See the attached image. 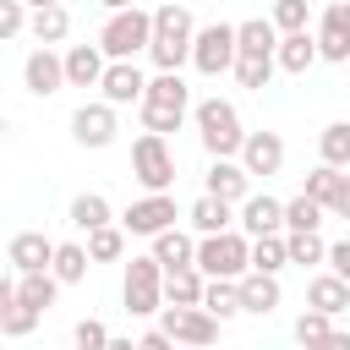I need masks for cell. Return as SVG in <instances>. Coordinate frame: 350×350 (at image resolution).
Instances as JSON below:
<instances>
[{
  "label": "cell",
  "instance_id": "20",
  "mask_svg": "<svg viewBox=\"0 0 350 350\" xmlns=\"http://www.w3.org/2000/svg\"><path fill=\"white\" fill-rule=\"evenodd\" d=\"M202 290H208V273H202L197 262L164 268V301H170V306H202Z\"/></svg>",
  "mask_w": 350,
  "mask_h": 350
},
{
  "label": "cell",
  "instance_id": "22",
  "mask_svg": "<svg viewBox=\"0 0 350 350\" xmlns=\"http://www.w3.org/2000/svg\"><path fill=\"white\" fill-rule=\"evenodd\" d=\"M38 317H44V312L27 306V301L16 295V284L5 279V284H0V334H5V339H22V334H33Z\"/></svg>",
  "mask_w": 350,
  "mask_h": 350
},
{
  "label": "cell",
  "instance_id": "18",
  "mask_svg": "<svg viewBox=\"0 0 350 350\" xmlns=\"http://www.w3.org/2000/svg\"><path fill=\"white\" fill-rule=\"evenodd\" d=\"M208 191L224 197V202H246L252 197V170L235 164V159H213L208 164Z\"/></svg>",
  "mask_w": 350,
  "mask_h": 350
},
{
  "label": "cell",
  "instance_id": "16",
  "mask_svg": "<svg viewBox=\"0 0 350 350\" xmlns=\"http://www.w3.org/2000/svg\"><path fill=\"white\" fill-rule=\"evenodd\" d=\"M317 49H323V60H350V0H334L323 11Z\"/></svg>",
  "mask_w": 350,
  "mask_h": 350
},
{
  "label": "cell",
  "instance_id": "30",
  "mask_svg": "<svg viewBox=\"0 0 350 350\" xmlns=\"http://www.w3.org/2000/svg\"><path fill=\"white\" fill-rule=\"evenodd\" d=\"M66 33H71V11L66 5H38L33 11V38L38 44H60Z\"/></svg>",
  "mask_w": 350,
  "mask_h": 350
},
{
  "label": "cell",
  "instance_id": "8",
  "mask_svg": "<svg viewBox=\"0 0 350 350\" xmlns=\"http://www.w3.org/2000/svg\"><path fill=\"white\" fill-rule=\"evenodd\" d=\"M131 175H137L148 191H170V180H175V153H170L164 131H142V137L131 142Z\"/></svg>",
  "mask_w": 350,
  "mask_h": 350
},
{
  "label": "cell",
  "instance_id": "11",
  "mask_svg": "<svg viewBox=\"0 0 350 350\" xmlns=\"http://www.w3.org/2000/svg\"><path fill=\"white\" fill-rule=\"evenodd\" d=\"M120 224H126L131 235H148V241H153L159 230H170V224H175V197H170V191H148L142 202H131V208H126V219H120Z\"/></svg>",
  "mask_w": 350,
  "mask_h": 350
},
{
  "label": "cell",
  "instance_id": "43",
  "mask_svg": "<svg viewBox=\"0 0 350 350\" xmlns=\"http://www.w3.org/2000/svg\"><path fill=\"white\" fill-rule=\"evenodd\" d=\"M27 22V0H0V38H16Z\"/></svg>",
  "mask_w": 350,
  "mask_h": 350
},
{
  "label": "cell",
  "instance_id": "9",
  "mask_svg": "<svg viewBox=\"0 0 350 350\" xmlns=\"http://www.w3.org/2000/svg\"><path fill=\"white\" fill-rule=\"evenodd\" d=\"M219 323L224 317H213L208 306H164V328L180 345H213L219 339Z\"/></svg>",
  "mask_w": 350,
  "mask_h": 350
},
{
  "label": "cell",
  "instance_id": "2",
  "mask_svg": "<svg viewBox=\"0 0 350 350\" xmlns=\"http://www.w3.org/2000/svg\"><path fill=\"white\" fill-rule=\"evenodd\" d=\"M186 109H191V88L180 82V71L148 77V93H142V131H180Z\"/></svg>",
  "mask_w": 350,
  "mask_h": 350
},
{
  "label": "cell",
  "instance_id": "41",
  "mask_svg": "<svg viewBox=\"0 0 350 350\" xmlns=\"http://www.w3.org/2000/svg\"><path fill=\"white\" fill-rule=\"evenodd\" d=\"M312 22V5L306 0H273V27L279 33H301Z\"/></svg>",
  "mask_w": 350,
  "mask_h": 350
},
{
  "label": "cell",
  "instance_id": "32",
  "mask_svg": "<svg viewBox=\"0 0 350 350\" xmlns=\"http://www.w3.org/2000/svg\"><path fill=\"white\" fill-rule=\"evenodd\" d=\"M273 66H279V55H241V60H235V82L252 88V93H262L268 77H273Z\"/></svg>",
  "mask_w": 350,
  "mask_h": 350
},
{
  "label": "cell",
  "instance_id": "23",
  "mask_svg": "<svg viewBox=\"0 0 350 350\" xmlns=\"http://www.w3.org/2000/svg\"><path fill=\"white\" fill-rule=\"evenodd\" d=\"M241 230H246V235H273V230H284V202H273L268 191H262V197H246V202H241Z\"/></svg>",
  "mask_w": 350,
  "mask_h": 350
},
{
  "label": "cell",
  "instance_id": "36",
  "mask_svg": "<svg viewBox=\"0 0 350 350\" xmlns=\"http://www.w3.org/2000/svg\"><path fill=\"white\" fill-rule=\"evenodd\" d=\"M284 241H290V262H301V268L328 262V246H323V235H317V230H290Z\"/></svg>",
  "mask_w": 350,
  "mask_h": 350
},
{
  "label": "cell",
  "instance_id": "47",
  "mask_svg": "<svg viewBox=\"0 0 350 350\" xmlns=\"http://www.w3.org/2000/svg\"><path fill=\"white\" fill-rule=\"evenodd\" d=\"M27 5H33V11H38V5H60V0H27Z\"/></svg>",
  "mask_w": 350,
  "mask_h": 350
},
{
  "label": "cell",
  "instance_id": "6",
  "mask_svg": "<svg viewBox=\"0 0 350 350\" xmlns=\"http://www.w3.org/2000/svg\"><path fill=\"white\" fill-rule=\"evenodd\" d=\"M120 301H126V312H131V317H153V312H164V262H159L153 252L126 262Z\"/></svg>",
  "mask_w": 350,
  "mask_h": 350
},
{
  "label": "cell",
  "instance_id": "27",
  "mask_svg": "<svg viewBox=\"0 0 350 350\" xmlns=\"http://www.w3.org/2000/svg\"><path fill=\"white\" fill-rule=\"evenodd\" d=\"M230 208H235V202H224V197L202 191V197L191 202V213H186V219H191V230H197V235H213V230H230Z\"/></svg>",
  "mask_w": 350,
  "mask_h": 350
},
{
  "label": "cell",
  "instance_id": "37",
  "mask_svg": "<svg viewBox=\"0 0 350 350\" xmlns=\"http://www.w3.org/2000/svg\"><path fill=\"white\" fill-rule=\"evenodd\" d=\"M295 339H301V345H328V339H334V312H323V306L301 312V317H295Z\"/></svg>",
  "mask_w": 350,
  "mask_h": 350
},
{
  "label": "cell",
  "instance_id": "29",
  "mask_svg": "<svg viewBox=\"0 0 350 350\" xmlns=\"http://www.w3.org/2000/svg\"><path fill=\"white\" fill-rule=\"evenodd\" d=\"M202 306H208L213 317H235V312H246V301H241V279H208Z\"/></svg>",
  "mask_w": 350,
  "mask_h": 350
},
{
  "label": "cell",
  "instance_id": "21",
  "mask_svg": "<svg viewBox=\"0 0 350 350\" xmlns=\"http://www.w3.org/2000/svg\"><path fill=\"white\" fill-rule=\"evenodd\" d=\"M241 301H246L252 317H268L284 295H279V279H273L268 268H246V273H241Z\"/></svg>",
  "mask_w": 350,
  "mask_h": 350
},
{
  "label": "cell",
  "instance_id": "42",
  "mask_svg": "<svg viewBox=\"0 0 350 350\" xmlns=\"http://www.w3.org/2000/svg\"><path fill=\"white\" fill-rule=\"evenodd\" d=\"M71 339H77V350H104V345H115V339H109V328H104V323H93V317H82Z\"/></svg>",
  "mask_w": 350,
  "mask_h": 350
},
{
  "label": "cell",
  "instance_id": "24",
  "mask_svg": "<svg viewBox=\"0 0 350 350\" xmlns=\"http://www.w3.org/2000/svg\"><path fill=\"white\" fill-rule=\"evenodd\" d=\"M306 306H323V312H345L350 306V279L345 273H317L312 284H306Z\"/></svg>",
  "mask_w": 350,
  "mask_h": 350
},
{
  "label": "cell",
  "instance_id": "25",
  "mask_svg": "<svg viewBox=\"0 0 350 350\" xmlns=\"http://www.w3.org/2000/svg\"><path fill=\"white\" fill-rule=\"evenodd\" d=\"M235 44H241V55H279V27H273V16L241 22V27H235Z\"/></svg>",
  "mask_w": 350,
  "mask_h": 350
},
{
  "label": "cell",
  "instance_id": "35",
  "mask_svg": "<svg viewBox=\"0 0 350 350\" xmlns=\"http://www.w3.org/2000/svg\"><path fill=\"white\" fill-rule=\"evenodd\" d=\"M71 224H77V230H98V224H109V202H104L98 191L71 197Z\"/></svg>",
  "mask_w": 350,
  "mask_h": 350
},
{
  "label": "cell",
  "instance_id": "34",
  "mask_svg": "<svg viewBox=\"0 0 350 350\" xmlns=\"http://www.w3.org/2000/svg\"><path fill=\"white\" fill-rule=\"evenodd\" d=\"M88 262H93V252L88 246H55V273H60V284H82L88 279Z\"/></svg>",
  "mask_w": 350,
  "mask_h": 350
},
{
  "label": "cell",
  "instance_id": "39",
  "mask_svg": "<svg viewBox=\"0 0 350 350\" xmlns=\"http://www.w3.org/2000/svg\"><path fill=\"white\" fill-rule=\"evenodd\" d=\"M323 213H328V208H323L317 197H306V191H301L295 202H284V230H317V224H323Z\"/></svg>",
  "mask_w": 350,
  "mask_h": 350
},
{
  "label": "cell",
  "instance_id": "3",
  "mask_svg": "<svg viewBox=\"0 0 350 350\" xmlns=\"http://www.w3.org/2000/svg\"><path fill=\"white\" fill-rule=\"evenodd\" d=\"M191 115H197V137H202V148H208L213 159H235V153H241L246 131H241V115H235L230 98H202Z\"/></svg>",
  "mask_w": 350,
  "mask_h": 350
},
{
  "label": "cell",
  "instance_id": "38",
  "mask_svg": "<svg viewBox=\"0 0 350 350\" xmlns=\"http://www.w3.org/2000/svg\"><path fill=\"white\" fill-rule=\"evenodd\" d=\"M317 153L328 159V164H350V120H334V126H323V137H317Z\"/></svg>",
  "mask_w": 350,
  "mask_h": 350
},
{
  "label": "cell",
  "instance_id": "4",
  "mask_svg": "<svg viewBox=\"0 0 350 350\" xmlns=\"http://www.w3.org/2000/svg\"><path fill=\"white\" fill-rule=\"evenodd\" d=\"M98 44H104V55H109V60H137V55L153 44V11H142V5L109 11V22H104Z\"/></svg>",
  "mask_w": 350,
  "mask_h": 350
},
{
  "label": "cell",
  "instance_id": "12",
  "mask_svg": "<svg viewBox=\"0 0 350 350\" xmlns=\"http://www.w3.org/2000/svg\"><path fill=\"white\" fill-rule=\"evenodd\" d=\"M115 109H120V104H109V98H104V104H82V109L71 115V137H77L82 148H109V142H115Z\"/></svg>",
  "mask_w": 350,
  "mask_h": 350
},
{
  "label": "cell",
  "instance_id": "19",
  "mask_svg": "<svg viewBox=\"0 0 350 350\" xmlns=\"http://www.w3.org/2000/svg\"><path fill=\"white\" fill-rule=\"evenodd\" d=\"M323 60V49H317V33H279V71H290V77H301V71H312Z\"/></svg>",
  "mask_w": 350,
  "mask_h": 350
},
{
  "label": "cell",
  "instance_id": "28",
  "mask_svg": "<svg viewBox=\"0 0 350 350\" xmlns=\"http://www.w3.org/2000/svg\"><path fill=\"white\" fill-rule=\"evenodd\" d=\"M55 290H60V273L55 268H33V273H16V295L27 301V306H55Z\"/></svg>",
  "mask_w": 350,
  "mask_h": 350
},
{
  "label": "cell",
  "instance_id": "46",
  "mask_svg": "<svg viewBox=\"0 0 350 350\" xmlns=\"http://www.w3.org/2000/svg\"><path fill=\"white\" fill-rule=\"evenodd\" d=\"M98 5H109V11H126V5H137V0H98Z\"/></svg>",
  "mask_w": 350,
  "mask_h": 350
},
{
  "label": "cell",
  "instance_id": "10",
  "mask_svg": "<svg viewBox=\"0 0 350 350\" xmlns=\"http://www.w3.org/2000/svg\"><path fill=\"white\" fill-rule=\"evenodd\" d=\"M22 82H27V93H38V98L60 93V88H66V55H55L49 44H38V49L22 60Z\"/></svg>",
  "mask_w": 350,
  "mask_h": 350
},
{
  "label": "cell",
  "instance_id": "1",
  "mask_svg": "<svg viewBox=\"0 0 350 350\" xmlns=\"http://www.w3.org/2000/svg\"><path fill=\"white\" fill-rule=\"evenodd\" d=\"M191 44H197V22H191V11L186 5H159L153 11V44H148V55H153V66L159 71H180L186 60H191Z\"/></svg>",
  "mask_w": 350,
  "mask_h": 350
},
{
  "label": "cell",
  "instance_id": "15",
  "mask_svg": "<svg viewBox=\"0 0 350 350\" xmlns=\"http://www.w3.org/2000/svg\"><path fill=\"white\" fill-rule=\"evenodd\" d=\"M5 262H11L16 273L55 268V241H49L44 230H22V235H11V246H5Z\"/></svg>",
  "mask_w": 350,
  "mask_h": 350
},
{
  "label": "cell",
  "instance_id": "44",
  "mask_svg": "<svg viewBox=\"0 0 350 350\" xmlns=\"http://www.w3.org/2000/svg\"><path fill=\"white\" fill-rule=\"evenodd\" d=\"M328 213L350 219V175H339V186H334V202H328Z\"/></svg>",
  "mask_w": 350,
  "mask_h": 350
},
{
  "label": "cell",
  "instance_id": "17",
  "mask_svg": "<svg viewBox=\"0 0 350 350\" xmlns=\"http://www.w3.org/2000/svg\"><path fill=\"white\" fill-rule=\"evenodd\" d=\"M104 66H109L104 44H71L66 49V82L71 88H98L104 82Z\"/></svg>",
  "mask_w": 350,
  "mask_h": 350
},
{
  "label": "cell",
  "instance_id": "13",
  "mask_svg": "<svg viewBox=\"0 0 350 350\" xmlns=\"http://www.w3.org/2000/svg\"><path fill=\"white\" fill-rule=\"evenodd\" d=\"M241 164L252 170V175H279L284 170V137L279 131H246V142H241Z\"/></svg>",
  "mask_w": 350,
  "mask_h": 350
},
{
  "label": "cell",
  "instance_id": "7",
  "mask_svg": "<svg viewBox=\"0 0 350 350\" xmlns=\"http://www.w3.org/2000/svg\"><path fill=\"white\" fill-rule=\"evenodd\" d=\"M235 60H241V44H235V27H230V22H208V27H197L191 66H197L202 77H224V71H235Z\"/></svg>",
  "mask_w": 350,
  "mask_h": 350
},
{
  "label": "cell",
  "instance_id": "31",
  "mask_svg": "<svg viewBox=\"0 0 350 350\" xmlns=\"http://www.w3.org/2000/svg\"><path fill=\"white\" fill-rule=\"evenodd\" d=\"M290 262V241L273 230V235H252V268H268V273H279Z\"/></svg>",
  "mask_w": 350,
  "mask_h": 350
},
{
  "label": "cell",
  "instance_id": "5",
  "mask_svg": "<svg viewBox=\"0 0 350 350\" xmlns=\"http://www.w3.org/2000/svg\"><path fill=\"white\" fill-rule=\"evenodd\" d=\"M197 268L208 279H241L252 268V235H235V230H213L197 241Z\"/></svg>",
  "mask_w": 350,
  "mask_h": 350
},
{
  "label": "cell",
  "instance_id": "33",
  "mask_svg": "<svg viewBox=\"0 0 350 350\" xmlns=\"http://www.w3.org/2000/svg\"><path fill=\"white\" fill-rule=\"evenodd\" d=\"M126 224L115 230V224H98V230H88V252H93V262H115L120 252H126Z\"/></svg>",
  "mask_w": 350,
  "mask_h": 350
},
{
  "label": "cell",
  "instance_id": "14",
  "mask_svg": "<svg viewBox=\"0 0 350 350\" xmlns=\"http://www.w3.org/2000/svg\"><path fill=\"white\" fill-rule=\"evenodd\" d=\"M98 93H104L109 104H142V93H148V77L137 71V60H109V66H104V82H98Z\"/></svg>",
  "mask_w": 350,
  "mask_h": 350
},
{
  "label": "cell",
  "instance_id": "45",
  "mask_svg": "<svg viewBox=\"0 0 350 350\" xmlns=\"http://www.w3.org/2000/svg\"><path fill=\"white\" fill-rule=\"evenodd\" d=\"M328 262H334V273H345V279H350V241L328 246Z\"/></svg>",
  "mask_w": 350,
  "mask_h": 350
},
{
  "label": "cell",
  "instance_id": "40",
  "mask_svg": "<svg viewBox=\"0 0 350 350\" xmlns=\"http://www.w3.org/2000/svg\"><path fill=\"white\" fill-rule=\"evenodd\" d=\"M334 186H339V164H328V159H323V164L306 175V186H301V191H306V197H317V202L328 208V202H334Z\"/></svg>",
  "mask_w": 350,
  "mask_h": 350
},
{
  "label": "cell",
  "instance_id": "26",
  "mask_svg": "<svg viewBox=\"0 0 350 350\" xmlns=\"http://www.w3.org/2000/svg\"><path fill=\"white\" fill-rule=\"evenodd\" d=\"M153 257H159L164 268H186V262H197V241H191L186 230H175V224H170V230H159V235H153Z\"/></svg>",
  "mask_w": 350,
  "mask_h": 350
}]
</instances>
